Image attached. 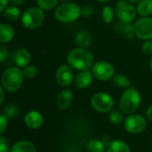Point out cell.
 <instances>
[{"label":"cell","instance_id":"cell-1","mask_svg":"<svg viewBox=\"0 0 152 152\" xmlns=\"http://www.w3.org/2000/svg\"><path fill=\"white\" fill-rule=\"evenodd\" d=\"M67 62L74 69L79 71L89 70L94 64V54L87 48L77 47L68 53Z\"/></svg>","mask_w":152,"mask_h":152},{"label":"cell","instance_id":"cell-2","mask_svg":"<svg viewBox=\"0 0 152 152\" xmlns=\"http://www.w3.org/2000/svg\"><path fill=\"white\" fill-rule=\"evenodd\" d=\"M24 75L20 68L10 67L3 72L1 76V86L7 92L18 91L22 86Z\"/></svg>","mask_w":152,"mask_h":152},{"label":"cell","instance_id":"cell-3","mask_svg":"<svg viewBox=\"0 0 152 152\" xmlns=\"http://www.w3.org/2000/svg\"><path fill=\"white\" fill-rule=\"evenodd\" d=\"M81 16V7L73 2L62 3L58 5L54 11V17L62 23H70L76 21Z\"/></svg>","mask_w":152,"mask_h":152},{"label":"cell","instance_id":"cell-4","mask_svg":"<svg viewBox=\"0 0 152 152\" xmlns=\"http://www.w3.org/2000/svg\"><path fill=\"white\" fill-rule=\"evenodd\" d=\"M142 97L140 93L134 88H127L123 94L119 101V108L125 114H133L140 106Z\"/></svg>","mask_w":152,"mask_h":152},{"label":"cell","instance_id":"cell-5","mask_svg":"<svg viewBox=\"0 0 152 152\" xmlns=\"http://www.w3.org/2000/svg\"><path fill=\"white\" fill-rule=\"evenodd\" d=\"M45 20L44 10L37 7L27 9L21 15V23L28 29H35L40 27Z\"/></svg>","mask_w":152,"mask_h":152},{"label":"cell","instance_id":"cell-6","mask_svg":"<svg viewBox=\"0 0 152 152\" xmlns=\"http://www.w3.org/2000/svg\"><path fill=\"white\" fill-rule=\"evenodd\" d=\"M115 14L120 21L131 23L137 15V10L128 0H119L115 4Z\"/></svg>","mask_w":152,"mask_h":152},{"label":"cell","instance_id":"cell-7","mask_svg":"<svg viewBox=\"0 0 152 152\" xmlns=\"http://www.w3.org/2000/svg\"><path fill=\"white\" fill-rule=\"evenodd\" d=\"M92 107L100 113L110 112L115 105L114 99L107 93L100 92L95 94L91 99Z\"/></svg>","mask_w":152,"mask_h":152},{"label":"cell","instance_id":"cell-8","mask_svg":"<svg viewBox=\"0 0 152 152\" xmlns=\"http://www.w3.org/2000/svg\"><path fill=\"white\" fill-rule=\"evenodd\" d=\"M92 73L96 79L100 81H108L112 79L115 75V69L109 61H100L93 65Z\"/></svg>","mask_w":152,"mask_h":152},{"label":"cell","instance_id":"cell-9","mask_svg":"<svg viewBox=\"0 0 152 152\" xmlns=\"http://www.w3.org/2000/svg\"><path fill=\"white\" fill-rule=\"evenodd\" d=\"M125 129L126 132L137 134L142 133L147 126V122L145 118L138 114H130L125 120L124 123Z\"/></svg>","mask_w":152,"mask_h":152},{"label":"cell","instance_id":"cell-10","mask_svg":"<svg viewBox=\"0 0 152 152\" xmlns=\"http://www.w3.org/2000/svg\"><path fill=\"white\" fill-rule=\"evenodd\" d=\"M135 36L142 40L152 39V18L142 17L134 24Z\"/></svg>","mask_w":152,"mask_h":152},{"label":"cell","instance_id":"cell-11","mask_svg":"<svg viewBox=\"0 0 152 152\" xmlns=\"http://www.w3.org/2000/svg\"><path fill=\"white\" fill-rule=\"evenodd\" d=\"M55 79L61 86L67 87L70 86L75 79L73 68L69 64H62L59 66L55 72Z\"/></svg>","mask_w":152,"mask_h":152},{"label":"cell","instance_id":"cell-12","mask_svg":"<svg viewBox=\"0 0 152 152\" xmlns=\"http://www.w3.org/2000/svg\"><path fill=\"white\" fill-rule=\"evenodd\" d=\"M24 122L28 128L37 129L43 125L44 118L40 112L37 110H30L26 114Z\"/></svg>","mask_w":152,"mask_h":152},{"label":"cell","instance_id":"cell-13","mask_svg":"<svg viewBox=\"0 0 152 152\" xmlns=\"http://www.w3.org/2000/svg\"><path fill=\"white\" fill-rule=\"evenodd\" d=\"M94 75L91 71L89 70H84L80 71L74 79V83L76 87L78 89H86L93 82Z\"/></svg>","mask_w":152,"mask_h":152},{"label":"cell","instance_id":"cell-14","mask_svg":"<svg viewBox=\"0 0 152 152\" xmlns=\"http://www.w3.org/2000/svg\"><path fill=\"white\" fill-rule=\"evenodd\" d=\"M31 60V54L26 48H19L14 53V62L17 67L24 69L27 67Z\"/></svg>","mask_w":152,"mask_h":152},{"label":"cell","instance_id":"cell-15","mask_svg":"<svg viewBox=\"0 0 152 152\" xmlns=\"http://www.w3.org/2000/svg\"><path fill=\"white\" fill-rule=\"evenodd\" d=\"M73 102V93L69 90L65 89L61 91L56 99V104L59 109L61 110H66L68 109Z\"/></svg>","mask_w":152,"mask_h":152},{"label":"cell","instance_id":"cell-16","mask_svg":"<svg viewBox=\"0 0 152 152\" xmlns=\"http://www.w3.org/2000/svg\"><path fill=\"white\" fill-rule=\"evenodd\" d=\"M114 28L118 35L126 38H133L134 36L135 35L134 25L128 22H123L119 20L118 23H116Z\"/></svg>","mask_w":152,"mask_h":152},{"label":"cell","instance_id":"cell-17","mask_svg":"<svg viewBox=\"0 0 152 152\" xmlns=\"http://www.w3.org/2000/svg\"><path fill=\"white\" fill-rule=\"evenodd\" d=\"M14 36V28L10 24L4 22H2L0 24V41L2 44H5L12 41Z\"/></svg>","mask_w":152,"mask_h":152},{"label":"cell","instance_id":"cell-18","mask_svg":"<svg viewBox=\"0 0 152 152\" xmlns=\"http://www.w3.org/2000/svg\"><path fill=\"white\" fill-rule=\"evenodd\" d=\"M92 41H93L92 35L86 30L79 31L75 37V43L77 45V47L87 48L88 46L91 45Z\"/></svg>","mask_w":152,"mask_h":152},{"label":"cell","instance_id":"cell-19","mask_svg":"<svg viewBox=\"0 0 152 152\" xmlns=\"http://www.w3.org/2000/svg\"><path fill=\"white\" fill-rule=\"evenodd\" d=\"M9 152H37L35 145L28 141H20L16 142Z\"/></svg>","mask_w":152,"mask_h":152},{"label":"cell","instance_id":"cell-20","mask_svg":"<svg viewBox=\"0 0 152 152\" xmlns=\"http://www.w3.org/2000/svg\"><path fill=\"white\" fill-rule=\"evenodd\" d=\"M107 152H130V148L125 142L115 140L108 142Z\"/></svg>","mask_w":152,"mask_h":152},{"label":"cell","instance_id":"cell-21","mask_svg":"<svg viewBox=\"0 0 152 152\" xmlns=\"http://www.w3.org/2000/svg\"><path fill=\"white\" fill-rule=\"evenodd\" d=\"M3 15H4V19L8 21H15V20H19L21 16L20 10L19 9V7H17L15 5L7 6L3 12Z\"/></svg>","mask_w":152,"mask_h":152},{"label":"cell","instance_id":"cell-22","mask_svg":"<svg viewBox=\"0 0 152 152\" xmlns=\"http://www.w3.org/2000/svg\"><path fill=\"white\" fill-rule=\"evenodd\" d=\"M137 13L142 17H148L152 14V0H142L137 4Z\"/></svg>","mask_w":152,"mask_h":152},{"label":"cell","instance_id":"cell-23","mask_svg":"<svg viewBox=\"0 0 152 152\" xmlns=\"http://www.w3.org/2000/svg\"><path fill=\"white\" fill-rule=\"evenodd\" d=\"M111 80L112 83L119 88H129L131 86L130 79L124 74H115Z\"/></svg>","mask_w":152,"mask_h":152},{"label":"cell","instance_id":"cell-24","mask_svg":"<svg viewBox=\"0 0 152 152\" xmlns=\"http://www.w3.org/2000/svg\"><path fill=\"white\" fill-rule=\"evenodd\" d=\"M86 150L88 152H105V144L96 139L90 140L86 144Z\"/></svg>","mask_w":152,"mask_h":152},{"label":"cell","instance_id":"cell-25","mask_svg":"<svg viewBox=\"0 0 152 152\" xmlns=\"http://www.w3.org/2000/svg\"><path fill=\"white\" fill-rule=\"evenodd\" d=\"M114 13H115V11L112 7H110V5L104 6L102 11V17L103 21L107 24L111 23L114 19Z\"/></svg>","mask_w":152,"mask_h":152},{"label":"cell","instance_id":"cell-26","mask_svg":"<svg viewBox=\"0 0 152 152\" xmlns=\"http://www.w3.org/2000/svg\"><path fill=\"white\" fill-rule=\"evenodd\" d=\"M60 0H37V4L44 11H49L57 6Z\"/></svg>","mask_w":152,"mask_h":152},{"label":"cell","instance_id":"cell-27","mask_svg":"<svg viewBox=\"0 0 152 152\" xmlns=\"http://www.w3.org/2000/svg\"><path fill=\"white\" fill-rule=\"evenodd\" d=\"M19 113V108L15 104H9L7 105L4 110L3 114L7 118H15Z\"/></svg>","mask_w":152,"mask_h":152},{"label":"cell","instance_id":"cell-28","mask_svg":"<svg viewBox=\"0 0 152 152\" xmlns=\"http://www.w3.org/2000/svg\"><path fill=\"white\" fill-rule=\"evenodd\" d=\"M110 120L114 125H119L123 121V116L120 111L117 110H112L110 112Z\"/></svg>","mask_w":152,"mask_h":152},{"label":"cell","instance_id":"cell-29","mask_svg":"<svg viewBox=\"0 0 152 152\" xmlns=\"http://www.w3.org/2000/svg\"><path fill=\"white\" fill-rule=\"evenodd\" d=\"M24 77L26 78H33L37 74V68L34 65H28L22 69Z\"/></svg>","mask_w":152,"mask_h":152},{"label":"cell","instance_id":"cell-30","mask_svg":"<svg viewBox=\"0 0 152 152\" xmlns=\"http://www.w3.org/2000/svg\"><path fill=\"white\" fill-rule=\"evenodd\" d=\"M142 52L145 55H152V39L144 41V43L142 45Z\"/></svg>","mask_w":152,"mask_h":152},{"label":"cell","instance_id":"cell-31","mask_svg":"<svg viewBox=\"0 0 152 152\" xmlns=\"http://www.w3.org/2000/svg\"><path fill=\"white\" fill-rule=\"evenodd\" d=\"M9 142L5 137L0 136V152H9Z\"/></svg>","mask_w":152,"mask_h":152},{"label":"cell","instance_id":"cell-32","mask_svg":"<svg viewBox=\"0 0 152 152\" xmlns=\"http://www.w3.org/2000/svg\"><path fill=\"white\" fill-rule=\"evenodd\" d=\"M7 118L2 113L0 115V134L1 135L4 133L6 127H7Z\"/></svg>","mask_w":152,"mask_h":152},{"label":"cell","instance_id":"cell-33","mask_svg":"<svg viewBox=\"0 0 152 152\" xmlns=\"http://www.w3.org/2000/svg\"><path fill=\"white\" fill-rule=\"evenodd\" d=\"M94 9L90 5H84L81 7V16L83 17H89L93 14Z\"/></svg>","mask_w":152,"mask_h":152},{"label":"cell","instance_id":"cell-34","mask_svg":"<svg viewBox=\"0 0 152 152\" xmlns=\"http://www.w3.org/2000/svg\"><path fill=\"white\" fill-rule=\"evenodd\" d=\"M0 49H1V50H0V62L3 63V62L5 61V59L7 58L8 53H7V48L5 47L4 44H2V43H1Z\"/></svg>","mask_w":152,"mask_h":152},{"label":"cell","instance_id":"cell-35","mask_svg":"<svg viewBox=\"0 0 152 152\" xmlns=\"http://www.w3.org/2000/svg\"><path fill=\"white\" fill-rule=\"evenodd\" d=\"M1 4H0V12H3L4 10L8 6V4L10 3V0H0Z\"/></svg>","mask_w":152,"mask_h":152},{"label":"cell","instance_id":"cell-36","mask_svg":"<svg viewBox=\"0 0 152 152\" xmlns=\"http://www.w3.org/2000/svg\"><path fill=\"white\" fill-rule=\"evenodd\" d=\"M26 0H10V3L12 4V5H15V6H19L25 3Z\"/></svg>","mask_w":152,"mask_h":152},{"label":"cell","instance_id":"cell-37","mask_svg":"<svg viewBox=\"0 0 152 152\" xmlns=\"http://www.w3.org/2000/svg\"><path fill=\"white\" fill-rule=\"evenodd\" d=\"M146 115H147V118L150 121L152 122V105L150 106L148 109H147V111H146Z\"/></svg>","mask_w":152,"mask_h":152},{"label":"cell","instance_id":"cell-38","mask_svg":"<svg viewBox=\"0 0 152 152\" xmlns=\"http://www.w3.org/2000/svg\"><path fill=\"white\" fill-rule=\"evenodd\" d=\"M0 94H1V98H0V103L2 104L4 100V89L1 86L0 87Z\"/></svg>","mask_w":152,"mask_h":152},{"label":"cell","instance_id":"cell-39","mask_svg":"<svg viewBox=\"0 0 152 152\" xmlns=\"http://www.w3.org/2000/svg\"><path fill=\"white\" fill-rule=\"evenodd\" d=\"M130 3H132L133 4H138L139 3H141L142 0H128Z\"/></svg>","mask_w":152,"mask_h":152},{"label":"cell","instance_id":"cell-40","mask_svg":"<svg viewBox=\"0 0 152 152\" xmlns=\"http://www.w3.org/2000/svg\"><path fill=\"white\" fill-rule=\"evenodd\" d=\"M98 1L101 3H107V2H110V0H98Z\"/></svg>","mask_w":152,"mask_h":152},{"label":"cell","instance_id":"cell-41","mask_svg":"<svg viewBox=\"0 0 152 152\" xmlns=\"http://www.w3.org/2000/svg\"><path fill=\"white\" fill-rule=\"evenodd\" d=\"M150 68H151V69L152 71V56L151 58V61H150Z\"/></svg>","mask_w":152,"mask_h":152},{"label":"cell","instance_id":"cell-42","mask_svg":"<svg viewBox=\"0 0 152 152\" xmlns=\"http://www.w3.org/2000/svg\"><path fill=\"white\" fill-rule=\"evenodd\" d=\"M60 1H61L62 3H68V2H70V0H60Z\"/></svg>","mask_w":152,"mask_h":152}]
</instances>
